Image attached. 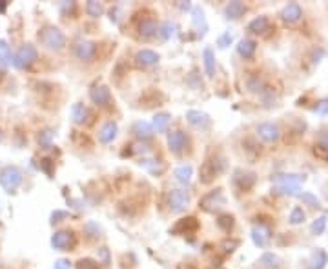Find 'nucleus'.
<instances>
[{"label": "nucleus", "instance_id": "nucleus-12", "mask_svg": "<svg viewBox=\"0 0 328 269\" xmlns=\"http://www.w3.org/2000/svg\"><path fill=\"white\" fill-rule=\"evenodd\" d=\"M90 99L97 106H108L111 102V93L106 85H97L90 91Z\"/></svg>", "mask_w": 328, "mask_h": 269}, {"label": "nucleus", "instance_id": "nucleus-19", "mask_svg": "<svg viewBox=\"0 0 328 269\" xmlns=\"http://www.w3.org/2000/svg\"><path fill=\"white\" fill-rule=\"evenodd\" d=\"M268 238H270V229H268V227L255 226L252 229V240H253V244H255V246L265 247V246H267Z\"/></svg>", "mask_w": 328, "mask_h": 269}, {"label": "nucleus", "instance_id": "nucleus-41", "mask_svg": "<svg viewBox=\"0 0 328 269\" xmlns=\"http://www.w3.org/2000/svg\"><path fill=\"white\" fill-rule=\"evenodd\" d=\"M314 111H315V113H319V115H326L328 113V99L319 100L317 104L314 106Z\"/></svg>", "mask_w": 328, "mask_h": 269}, {"label": "nucleus", "instance_id": "nucleus-29", "mask_svg": "<svg viewBox=\"0 0 328 269\" xmlns=\"http://www.w3.org/2000/svg\"><path fill=\"white\" fill-rule=\"evenodd\" d=\"M86 13H88V17H91V19H99L100 15L104 13V6L100 4V2L91 0V2L86 4Z\"/></svg>", "mask_w": 328, "mask_h": 269}, {"label": "nucleus", "instance_id": "nucleus-51", "mask_svg": "<svg viewBox=\"0 0 328 269\" xmlns=\"http://www.w3.org/2000/svg\"><path fill=\"white\" fill-rule=\"evenodd\" d=\"M0 140H2V133H0Z\"/></svg>", "mask_w": 328, "mask_h": 269}, {"label": "nucleus", "instance_id": "nucleus-22", "mask_svg": "<svg viewBox=\"0 0 328 269\" xmlns=\"http://www.w3.org/2000/svg\"><path fill=\"white\" fill-rule=\"evenodd\" d=\"M276 186H299L301 180H304L301 175H276L272 176Z\"/></svg>", "mask_w": 328, "mask_h": 269}, {"label": "nucleus", "instance_id": "nucleus-26", "mask_svg": "<svg viewBox=\"0 0 328 269\" xmlns=\"http://www.w3.org/2000/svg\"><path fill=\"white\" fill-rule=\"evenodd\" d=\"M134 133L139 138H150L153 135V126H150V124L144 122V120H139L134 126Z\"/></svg>", "mask_w": 328, "mask_h": 269}, {"label": "nucleus", "instance_id": "nucleus-37", "mask_svg": "<svg viewBox=\"0 0 328 269\" xmlns=\"http://www.w3.org/2000/svg\"><path fill=\"white\" fill-rule=\"evenodd\" d=\"M51 140H53V131H51V129H44V131L38 133V142H40V146L49 147V146H51Z\"/></svg>", "mask_w": 328, "mask_h": 269}, {"label": "nucleus", "instance_id": "nucleus-21", "mask_svg": "<svg viewBox=\"0 0 328 269\" xmlns=\"http://www.w3.org/2000/svg\"><path fill=\"white\" fill-rule=\"evenodd\" d=\"M139 33L144 38H150L157 33V22H155V19H144L143 22L139 24Z\"/></svg>", "mask_w": 328, "mask_h": 269}, {"label": "nucleus", "instance_id": "nucleus-34", "mask_svg": "<svg viewBox=\"0 0 328 269\" xmlns=\"http://www.w3.org/2000/svg\"><path fill=\"white\" fill-rule=\"evenodd\" d=\"M217 226L223 229V231H230L233 227V217L232 215H221L217 218Z\"/></svg>", "mask_w": 328, "mask_h": 269}, {"label": "nucleus", "instance_id": "nucleus-31", "mask_svg": "<svg viewBox=\"0 0 328 269\" xmlns=\"http://www.w3.org/2000/svg\"><path fill=\"white\" fill-rule=\"evenodd\" d=\"M328 264V255L326 251L319 249L314 253V258H312V269H324V265Z\"/></svg>", "mask_w": 328, "mask_h": 269}, {"label": "nucleus", "instance_id": "nucleus-43", "mask_svg": "<svg viewBox=\"0 0 328 269\" xmlns=\"http://www.w3.org/2000/svg\"><path fill=\"white\" fill-rule=\"evenodd\" d=\"M230 44H232V35H230V33H224V35H221V37H219V40H217L219 47H228Z\"/></svg>", "mask_w": 328, "mask_h": 269}, {"label": "nucleus", "instance_id": "nucleus-49", "mask_svg": "<svg viewBox=\"0 0 328 269\" xmlns=\"http://www.w3.org/2000/svg\"><path fill=\"white\" fill-rule=\"evenodd\" d=\"M4 73H6V71H4V67H2V64H0V78H2V76H4Z\"/></svg>", "mask_w": 328, "mask_h": 269}, {"label": "nucleus", "instance_id": "nucleus-20", "mask_svg": "<svg viewBox=\"0 0 328 269\" xmlns=\"http://www.w3.org/2000/svg\"><path fill=\"white\" fill-rule=\"evenodd\" d=\"M268 29H270V20H268V17H257V19H253L252 22L248 24V31H250V33L263 35V33H267Z\"/></svg>", "mask_w": 328, "mask_h": 269}, {"label": "nucleus", "instance_id": "nucleus-6", "mask_svg": "<svg viewBox=\"0 0 328 269\" xmlns=\"http://www.w3.org/2000/svg\"><path fill=\"white\" fill-rule=\"evenodd\" d=\"M224 199H223V189H215V191H210L208 195H205L203 199H201L199 206L205 211H215L219 206H223Z\"/></svg>", "mask_w": 328, "mask_h": 269}, {"label": "nucleus", "instance_id": "nucleus-42", "mask_svg": "<svg viewBox=\"0 0 328 269\" xmlns=\"http://www.w3.org/2000/svg\"><path fill=\"white\" fill-rule=\"evenodd\" d=\"M319 147L323 149V151L328 153V129L326 131H321V135H319V140H317Z\"/></svg>", "mask_w": 328, "mask_h": 269}, {"label": "nucleus", "instance_id": "nucleus-5", "mask_svg": "<svg viewBox=\"0 0 328 269\" xmlns=\"http://www.w3.org/2000/svg\"><path fill=\"white\" fill-rule=\"evenodd\" d=\"M255 131H257V137L261 138V140L268 142V144H274V142H277L281 137L279 126L274 122H261L255 128Z\"/></svg>", "mask_w": 328, "mask_h": 269}, {"label": "nucleus", "instance_id": "nucleus-25", "mask_svg": "<svg viewBox=\"0 0 328 269\" xmlns=\"http://www.w3.org/2000/svg\"><path fill=\"white\" fill-rule=\"evenodd\" d=\"M203 58H205V69H206V75L212 78V76L215 75V55L214 51L210 49V47H206L205 53H203Z\"/></svg>", "mask_w": 328, "mask_h": 269}, {"label": "nucleus", "instance_id": "nucleus-4", "mask_svg": "<svg viewBox=\"0 0 328 269\" xmlns=\"http://www.w3.org/2000/svg\"><path fill=\"white\" fill-rule=\"evenodd\" d=\"M168 206L173 213H182L190 206V193L184 189H171L168 193Z\"/></svg>", "mask_w": 328, "mask_h": 269}, {"label": "nucleus", "instance_id": "nucleus-27", "mask_svg": "<svg viewBox=\"0 0 328 269\" xmlns=\"http://www.w3.org/2000/svg\"><path fill=\"white\" fill-rule=\"evenodd\" d=\"M259 264L265 269H277L279 267V256L274 255V253H265V255H261V258H259Z\"/></svg>", "mask_w": 328, "mask_h": 269}, {"label": "nucleus", "instance_id": "nucleus-24", "mask_svg": "<svg viewBox=\"0 0 328 269\" xmlns=\"http://www.w3.org/2000/svg\"><path fill=\"white\" fill-rule=\"evenodd\" d=\"M88 117H90V111L84 104H75L72 108V118L75 124H84Z\"/></svg>", "mask_w": 328, "mask_h": 269}, {"label": "nucleus", "instance_id": "nucleus-3", "mask_svg": "<svg viewBox=\"0 0 328 269\" xmlns=\"http://www.w3.org/2000/svg\"><path fill=\"white\" fill-rule=\"evenodd\" d=\"M37 58H38L37 47L31 46V44H24L19 51L15 53L13 66L17 67V69H26V67H29L31 64H35V62H37Z\"/></svg>", "mask_w": 328, "mask_h": 269}, {"label": "nucleus", "instance_id": "nucleus-17", "mask_svg": "<svg viewBox=\"0 0 328 269\" xmlns=\"http://www.w3.org/2000/svg\"><path fill=\"white\" fill-rule=\"evenodd\" d=\"M257 51V42L252 40V38H243L237 46V53L243 58H252Z\"/></svg>", "mask_w": 328, "mask_h": 269}, {"label": "nucleus", "instance_id": "nucleus-10", "mask_svg": "<svg viewBox=\"0 0 328 269\" xmlns=\"http://www.w3.org/2000/svg\"><path fill=\"white\" fill-rule=\"evenodd\" d=\"M221 173V169L217 167V164H215V160H208L205 162V164L201 165V171H199V180L203 182V184H210V182H214L215 176Z\"/></svg>", "mask_w": 328, "mask_h": 269}, {"label": "nucleus", "instance_id": "nucleus-11", "mask_svg": "<svg viewBox=\"0 0 328 269\" xmlns=\"http://www.w3.org/2000/svg\"><path fill=\"white\" fill-rule=\"evenodd\" d=\"M197 227H199L197 218L188 217V218H182V220H179L175 226L171 227L170 231L175 233V235H186V233H195V231H197Z\"/></svg>", "mask_w": 328, "mask_h": 269}, {"label": "nucleus", "instance_id": "nucleus-14", "mask_svg": "<svg viewBox=\"0 0 328 269\" xmlns=\"http://www.w3.org/2000/svg\"><path fill=\"white\" fill-rule=\"evenodd\" d=\"M72 244V233L70 231H57L51 236V246L58 251H66Z\"/></svg>", "mask_w": 328, "mask_h": 269}, {"label": "nucleus", "instance_id": "nucleus-48", "mask_svg": "<svg viewBox=\"0 0 328 269\" xmlns=\"http://www.w3.org/2000/svg\"><path fill=\"white\" fill-rule=\"evenodd\" d=\"M6 8H8V2H4V0H0V13H4Z\"/></svg>", "mask_w": 328, "mask_h": 269}, {"label": "nucleus", "instance_id": "nucleus-35", "mask_svg": "<svg viewBox=\"0 0 328 269\" xmlns=\"http://www.w3.org/2000/svg\"><path fill=\"white\" fill-rule=\"evenodd\" d=\"M246 87H248L250 91H253V93H257V91H263V89H265V84H263V80L259 78V76H252V78H248Z\"/></svg>", "mask_w": 328, "mask_h": 269}, {"label": "nucleus", "instance_id": "nucleus-9", "mask_svg": "<svg viewBox=\"0 0 328 269\" xmlns=\"http://www.w3.org/2000/svg\"><path fill=\"white\" fill-rule=\"evenodd\" d=\"M301 17H303V10H301V6L297 2H290V4H286L281 11V19L285 20L288 24H295L299 22Z\"/></svg>", "mask_w": 328, "mask_h": 269}, {"label": "nucleus", "instance_id": "nucleus-18", "mask_svg": "<svg viewBox=\"0 0 328 269\" xmlns=\"http://www.w3.org/2000/svg\"><path fill=\"white\" fill-rule=\"evenodd\" d=\"M233 182L239 186V189L248 191V189L255 184V173H243V171H237V173H235V178H233Z\"/></svg>", "mask_w": 328, "mask_h": 269}, {"label": "nucleus", "instance_id": "nucleus-1", "mask_svg": "<svg viewBox=\"0 0 328 269\" xmlns=\"http://www.w3.org/2000/svg\"><path fill=\"white\" fill-rule=\"evenodd\" d=\"M38 40H40L42 46H46L48 49H51V51H58V49H62V47L66 46V37H64V33H62L58 28H55V26H48V28L40 29Z\"/></svg>", "mask_w": 328, "mask_h": 269}, {"label": "nucleus", "instance_id": "nucleus-47", "mask_svg": "<svg viewBox=\"0 0 328 269\" xmlns=\"http://www.w3.org/2000/svg\"><path fill=\"white\" fill-rule=\"evenodd\" d=\"M239 246V242L237 240H232V242H224V251H226V253H232L233 249H235V247Z\"/></svg>", "mask_w": 328, "mask_h": 269}, {"label": "nucleus", "instance_id": "nucleus-28", "mask_svg": "<svg viewBox=\"0 0 328 269\" xmlns=\"http://www.w3.org/2000/svg\"><path fill=\"white\" fill-rule=\"evenodd\" d=\"M191 173H193L191 165H181V167H177V169L173 171L175 178L179 180V182H182V184H188V182H190Z\"/></svg>", "mask_w": 328, "mask_h": 269}, {"label": "nucleus", "instance_id": "nucleus-39", "mask_svg": "<svg viewBox=\"0 0 328 269\" xmlns=\"http://www.w3.org/2000/svg\"><path fill=\"white\" fill-rule=\"evenodd\" d=\"M299 199L303 200L306 206H310V208H319V200L314 193H301Z\"/></svg>", "mask_w": 328, "mask_h": 269}, {"label": "nucleus", "instance_id": "nucleus-45", "mask_svg": "<svg viewBox=\"0 0 328 269\" xmlns=\"http://www.w3.org/2000/svg\"><path fill=\"white\" fill-rule=\"evenodd\" d=\"M324 57V49L323 47H319V53H317V49H315L314 51V57H312V62H314V64H319V62H321V58Z\"/></svg>", "mask_w": 328, "mask_h": 269}, {"label": "nucleus", "instance_id": "nucleus-30", "mask_svg": "<svg viewBox=\"0 0 328 269\" xmlns=\"http://www.w3.org/2000/svg\"><path fill=\"white\" fill-rule=\"evenodd\" d=\"M170 120H171L170 113H157L155 117H153V129H157V131H164Z\"/></svg>", "mask_w": 328, "mask_h": 269}, {"label": "nucleus", "instance_id": "nucleus-33", "mask_svg": "<svg viewBox=\"0 0 328 269\" xmlns=\"http://www.w3.org/2000/svg\"><path fill=\"white\" fill-rule=\"evenodd\" d=\"M304 218H306V213L303 211V208H294L290 213V222L294 224V226H297V224H303Z\"/></svg>", "mask_w": 328, "mask_h": 269}, {"label": "nucleus", "instance_id": "nucleus-36", "mask_svg": "<svg viewBox=\"0 0 328 269\" xmlns=\"http://www.w3.org/2000/svg\"><path fill=\"white\" fill-rule=\"evenodd\" d=\"M11 60V53H10V46L6 40H0V64H8Z\"/></svg>", "mask_w": 328, "mask_h": 269}, {"label": "nucleus", "instance_id": "nucleus-44", "mask_svg": "<svg viewBox=\"0 0 328 269\" xmlns=\"http://www.w3.org/2000/svg\"><path fill=\"white\" fill-rule=\"evenodd\" d=\"M55 269H72V262L70 260H57L55 262Z\"/></svg>", "mask_w": 328, "mask_h": 269}, {"label": "nucleus", "instance_id": "nucleus-23", "mask_svg": "<svg viewBox=\"0 0 328 269\" xmlns=\"http://www.w3.org/2000/svg\"><path fill=\"white\" fill-rule=\"evenodd\" d=\"M186 118H188V122L195 128H201V126H206L210 122L208 117L205 113H201V111H195V109H190L188 113H186Z\"/></svg>", "mask_w": 328, "mask_h": 269}, {"label": "nucleus", "instance_id": "nucleus-46", "mask_svg": "<svg viewBox=\"0 0 328 269\" xmlns=\"http://www.w3.org/2000/svg\"><path fill=\"white\" fill-rule=\"evenodd\" d=\"M64 217H68V213H66V211H55V213L51 215V218H53L51 222H53V224H55V222H60V218H64Z\"/></svg>", "mask_w": 328, "mask_h": 269}, {"label": "nucleus", "instance_id": "nucleus-40", "mask_svg": "<svg viewBox=\"0 0 328 269\" xmlns=\"http://www.w3.org/2000/svg\"><path fill=\"white\" fill-rule=\"evenodd\" d=\"M173 29H175V26L171 22H162L161 28H159V33H161V37L166 40V38H170L171 35H173Z\"/></svg>", "mask_w": 328, "mask_h": 269}, {"label": "nucleus", "instance_id": "nucleus-50", "mask_svg": "<svg viewBox=\"0 0 328 269\" xmlns=\"http://www.w3.org/2000/svg\"><path fill=\"white\" fill-rule=\"evenodd\" d=\"M324 218H326V220H328V211H326V215H324Z\"/></svg>", "mask_w": 328, "mask_h": 269}, {"label": "nucleus", "instance_id": "nucleus-2", "mask_svg": "<svg viewBox=\"0 0 328 269\" xmlns=\"http://www.w3.org/2000/svg\"><path fill=\"white\" fill-rule=\"evenodd\" d=\"M20 184H22V171L17 165H6L0 169V186L8 193H15Z\"/></svg>", "mask_w": 328, "mask_h": 269}, {"label": "nucleus", "instance_id": "nucleus-16", "mask_svg": "<svg viewBox=\"0 0 328 269\" xmlns=\"http://www.w3.org/2000/svg\"><path fill=\"white\" fill-rule=\"evenodd\" d=\"M246 13V6L243 4V2H230L226 8H224V15H226V19H230V20H237V19H241L243 15Z\"/></svg>", "mask_w": 328, "mask_h": 269}, {"label": "nucleus", "instance_id": "nucleus-7", "mask_svg": "<svg viewBox=\"0 0 328 269\" xmlns=\"http://www.w3.org/2000/svg\"><path fill=\"white\" fill-rule=\"evenodd\" d=\"M186 144H188V138L186 135L181 131V129H175V131H170L168 133V146H170V151L171 153H182L184 151Z\"/></svg>", "mask_w": 328, "mask_h": 269}, {"label": "nucleus", "instance_id": "nucleus-15", "mask_svg": "<svg viewBox=\"0 0 328 269\" xmlns=\"http://www.w3.org/2000/svg\"><path fill=\"white\" fill-rule=\"evenodd\" d=\"M117 131H119L117 124L109 120V122H106L104 126L100 128V131H99V140L102 142V144H109V142H111L115 137H117Z\"/></svg>", "mask_w": 328, "mask_h": 269}, {"label": "nucleus", "instance_id": "nucleus-38", "mask_svg": "<svg viewBox=\"0 0 328 269\" xmlns=\"http://www.w3.org/2000/svg\"><path fill=\"white\" fill-rule=\"evenodd\" d=\"M75 265H77V269H100L99 262H97V260H91V258H81Z\"/></svg>", "mask_w": 328, "mask_h": 269}, {"label": "nucleus", "instance_id": "nucleus-32", "mask_svg": "<svg viewBox=\"0 0 328 269\" xmlns=\"http://www.w3.org/2000/svg\"><path fill=\"white\" fill-rule=\"evenodd\" d=\"M324 229H326V218H324V217L315 218L314 222H312V226H310V231H312V235H323Z\"/></svg>", "mask_w": 328, "mask_h": 269}, {"label": "nucleus", "instance_id": "nucleus-8", "mask_svg": "<svg viewBox=\"0 0 328 269\" xmlns=\"http://www.w3.org/2000/svg\"><path fill=\"white\" fill-rule=\"evenodd\" d=\"M97 53V44L91 42V40H84V42H79L75 46V57L82 62H88L95 57Z\"/></svg>", "mask_w": 328, "mask_h": 269}, {"label": "nucleus", "instance_id": "nucleus-13", "mask_svg": "<svg viewBox=\"0 0 328 269\" xmlns=\"http://www.w3.org/2000/svg\"><path fill=\"white\" fill-rule=\"evenodd\" d=\"M159 53H155V51H152V49H141V51L135 55V64L137 66H143V67H146V66H153V64H157L159 62Z\"/></svg>", "mask_w": 328, "mask_h": 269}]
</instances>
